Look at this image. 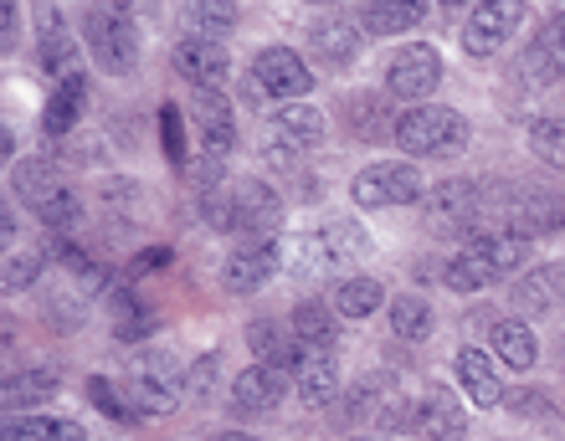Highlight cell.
<instances>
[{"label":"cell","mask_w":565,"mask_h":441,"mask_svg":"<svg viewBox=\"0 0 565 441\" xmlns=\"http://www.w3.org/2000/svg\"><path fill=\"white\" fill-rule=\"evenodd\" d=\"M206 216L216 232L273 241V232H278V220H282V201L263 180H237V185H222V191L206 195Z\"/></svg>","instance_id":"cell-1"},{"label":"cell","mask_w":565,"mask_h":441,"mask_svg":"<svg viewBox=\"0 0 565 441\" xmlns=\"http://www.w3.org/2000/svg\"><path fill=\"white\" fill-rule=\"evenodd\" d=\"M396 144L417 160H447V154L468 149V118L443 104H417L396 118Z\"/></svg>","instance_id":"cell-2"},{"label":"cell","mask_w":565,"mask_h":441,"mask_svg":"<svg viewBox=\"0 0 565 441\" xmlns=\"http://www.w3.org/2000/svg\"><path fill=\"white\" fill-rule=\"evenodd\" d=\"M83 36H88V52L98 57V67L114 77L135 73L139 62V31L129 6H93L88 21H83Z\"/></svg>","instance_id":"cell-3"},{"label":"cell","mask_w":565,"mask_h":441,"mask_svg":"<svg viewBox=\"0 0 565 441\" xmlns=\"http://www.w3.org/2000/svg\"><path fill=\"white\" fill-rule=\"evenodd\" d=\"M344 416L371 421L381 431H417V400L406 396L402 380H391V375H365L344 400Z\"/></svg>","instance_id":"cell-4"},{"label":"cell","mask_w":565,"mask_h":441,"mask_svg":"<svg viewBox=\"0 0 565 441\" xmlns=\"http://www.w3.org/2000/svg\"><path fill=\"white\" fill-rule=\"evenodd\" d=\"M350 195H355L360 211H381V206H412L422 201V175L417 164H396V160H381V164H365L355 180H350Z\"/></svg>","instance_id":"cell-5"},{"label":"cell","mask_w":565,"mask_h":441,"mask_svg":"<svg viewBox=\"0 0 565 441\" xmlns=\"http://www.w3.org/2000/svg\"><path fill=\"white\" fill-rule=\"evenodd\" d=\"M524 21V6L520 0H483V6H473L468 11V21H462V52L468 57H493L499 46L520 31Z\"/></svg>","instance_id":"cell-6"},{"label":"cell","mask_w":565,"mask_h":441,"mask_svg":"<svg viewBox=\"0 0 565 441\" xmlns=\"http://www.w3.org/2000/svg\"><path fill=\"white\" fill-rule=\"evenodd\" d=\"M437 83H443V57H437V46H427V42L402 46L386 67V93L402 98V104H417V98L437 93Z\"/></svg>","instance_id":"cell-7"},{"label":"cell","mask_w":565,"mask_h":441,"mask_svg":"<svg viewBox=\"0 0 565 441\" xmlns=\"http://www.w3.org/2000/svg\"><path fill=\"white\" fill-rule=\"evenodd\" d=\"M504 216L509 232H520L524 241L530 236H551V232H565V195L555 191H504V206L493 211Z\"/></svg>","instance_id":"cell-8"},{"label":"cell","mask_w":565,"mask_h":441,"mask_svg":"<svg viewBox=\"0 0 565 441\" xmlns=\"http://www.w3.org/2000/svg\"><path fill=\"white\" fill-rule=\"evenodd\" d=\"M253 88L273 93V98H282V104H298V93L313 88V73L298 52H288V46H268V52H257V62H253Z\"/></svg>","instance_id":"cell-9"},{"label":"cell","mask_w":565,"mask_h":441,"mask_svg":"<svg viewBox=\"0 0 565 441\" xmlns=\"http://www.w3.org/2000/svg\"><path fill=\"white\" fill-rule=\"evenodd\" d=\"M489 206V185H478V180H443L437 191L422 201L431 226H443V232H458V226H473V216Z\"/></svg>","instance_id":"cell-10"},{"label":"cell","mask_w":565,"mask_h":441,"mask_svg":"<svg viewBox=\"0 0 565 441\" xmlns=\"http://www.w3.org/2000/svg\"><path fill=\"white\" fill-rule=\"evenodd\" d=\"M565 73V15H551L535 31V42L520 52V83L524 88H551Z\"/></svg>","instance_id":"cell-11"},{"label":"cell","mask_w":565,"mask_h":441,"mask_svg":"<svg viewBox=\"0 0 565 441\" xmlns=\"http://www.w3.org/2000/svg\"><path fill=\"white\" fill-rule=\"evenodd\" d=\"M175 67L180 77H191V88L201 93H222L232 83V57L222 52V42H206V36H185L175 46Z\"/></svg>","instance_id":"cell-12"},{"label":"cell","mask_w":565,"mask_h":441,"mask_svg":"<svg viewBox=\"0 0 565 441\" xmlns=\"http://www.w3.org/2000/svg\"><path fill=\"white\" fill-rule=\"evenodd\" d=\"M11 191H15V201H26L36 216L73 195V191H67V175H62L52 160H21V164H11Z\"/></svg>","instance_id":"cell-13"},{"label":"cell","mask_w":565,"mask_h":441,"mask_svg":"<svg viewBox=\"0 0 565 441\" xmlns=\"http://www.w3.org/2000/svg\"><path fill=\"white\" fill-rule=\"evenodd\" d=\"M288 369H278V365H247L232 380V411L237 416H263V411H273L282 400V390H288Z\"/></svg>","instance_id":"cell-14"},{"label":"cell","mask_w":565,"mask_h":441,"mask_svg":"<svg viewBox=\"0 0 565 441\" xmlns=\"http://www.w3.org/2000/svg\"><path fill=\"white\" fill-rule=\"evenodd\" d=\"M417 437L422 441H462L468 437V411L447 385H431L417 400Z\"/></svg>","instance_id":"cell-15"},{"label":"cell","mask_w":565,"mask_h":441,"mask_svg":"<svg viewBox=\"0 0 565 441\" xmlns=\"http://www.w3.org/2000/svg\"><path fill=\"white\" fill-rule=\"evenodd\" d=\"M278 262H282L278 241H247V247H242L237 257H226V267H222L226 293H237V298L257 293V288H263V282L278 272Z\"/></svg>","instance_id":"cell-16"},{"label":"cell","mask_w":565,"mask_h":441,"mask_svg":"<svg viewBox=\"0 0 565 441\" xmlns=\"http://www.w3.org/2000/svg\"><path fill=\"white\" fill-rule=\"evenodd\" d=\"M36 31H42V73L52 77V83H73L77 73V46L73 36H67V26H62V15L57 6H36Z\"/></svg>","instance_id":"cell-17"},{"label":"cell","mask_w":565,"mask_h":441,"mask_svg":"<svg viewBox=\"0 0 565 441\" xmlns=\"http://www.w3.org/2000/svg\"><path fill=\"white\" fill-rule=\"evenodd\" d=\"M309 42H313V52H319V62H324V67H350V62L360 57L355 15H344V11L319 15V21L309 26Z\"/></svg>","instance_id":"cell-18"},{"label":"cell","mask_w":565,"mask_h":441,"mask_svg":"<svg viewBox=\"0 0 565 441\" xmlns=\"http://www.w3.org/2000/svg\"><path fill=\"white\" fill-rule=\"evenodd\" d=\"M324 139V114L313 104H282L278 114H273V139L268 144L288 149V154H303V149H313Z\"/></svg>","instance_id":"cell-19"},{"label":"cell","mask_w":565,"mask_h":441,"mask_svg":"<svg viewBox=\"0 0 565 441\" xmlns=\"http://www.w3.org/2000/svg\"><path fill=\"white\" fill-rule=\"evenodd\" d=\"M191 118H195V129H201V139H206V154H222L226 160V149H232V139H237L232 98H222V93H195Z\"/></svg>","instance_id":"cell-20"},{"label":"cell","mask_w":565,"mask_h":441,"mask_svg":"<svg viewBox=\"0 0 565 441\" xmlns=\"http://www.w3.org/2000/svg\"><path fill=\"white\" fill-rule=\"evenodd\" d=\"M57 396V369H15L6 375V390H0V406L11 421H21V411L42 406V400Z\"/></svg>","instance_id":"cell-21"},{"label":"cell","mask_w":565,"mask_h":441,"mask_svg":"<svg viewBox=\"0 0 565 441\" xmlns=\"http://www.w3.org/2000/svg\"><path fill=\"white\" fill-rule=\"evenodd\" d=\"M422 15H427L422 0H371V6H360V31L365 36H402Z\"/></svg>","instance_id":"cell-22"},{"label":"cell","mask_w":565,"mask_h":441,"mask_svg":"<svg viewBox=\"0 0 565 441\" xmlns=\"http://www.w3.org/2000/svg\"><path fill=\"white\" fill-rule=\"evenodd\" d=\"M294 338H298V344H303L309 354H334V344H340V324H334V309H329V303H319V298L298 303V309H294Z\"/></svg>","instance_id":"cell-23"},{"label":"cell","mask_w":565,"mask_h":441,"mask_svg":"<svg viewBox=\"0 0 565 441\" xmlns=\"http://www.w3.org/2000/svg\"><path fill=\"white\" fill-rule=\"evenodd\" d=\"M298 396L303 406H329V400L340 396V359L334 354H309L303 349V365H298Z\"/></svg>","instance_id":"cell-24"},{"label":"cell","mask_w":565,"mask_h":441,"mask_svg":"<svg viewBox=\"0 0 565 441\" xmlns=\"http://www.w3.org/2000/svg\"><path fill=\"white\" fill-rule=\"evenodd\" d=\"M458 380L462 390L478 400V406H499L504 400V385H499V369H493V359L478 344H468V349H458Z\"/></svg>","instance_id":"cell-25"},{"label":"cell","mask_w":565,"mask_h":441,"mask_svg":"<svg viewBox=\"0 0 565 441\" xmlns=\"http://www.w3.org/2000/svg\"><path fill=\"white\" fill-rule=\"evenodd\" d=\"M381 303H386V288H381L375 278H365V272H360V278H340L334 282V293H329V309L340 313V319H355V324L360 319H371Z\"/></svg>","instance_id":"cell-26"},{"label":"cell","mask_w":565,"mask_h":441,"mask_svg":"<svg viewBox=\"0 0 565 441\" xmlns=\"http://www.w3.org/2000/svg\"><path fill=\"white\" fill-rule=\"evenodd\" d=\"M473 251L493 267V278H509V272H520V267H524V257H530V241H524L520 232L499 226V232H478Z\"/></svg>","instance_id":"cell-27"},{"label":"cell","mask_w":565,"mask_h":441,"mask_svg":"<svg viewBox=\"0 0 565 441\" xmlns=\"http://www.w3.org/2000/svg\"><path fill=\"white\" fill-rule=\"evenodd\" d=\"M489 338H493V354H499L509 369H520V375H524V369H535L540 344H535V334H530L520 319H499Z\"/></svg>","instance_id":"cell-28"},{"label":"cell","mask_w":565,"mask_h":441,"mask_svg":"<svg viewBox=\"0 0 565 441\" xmlns=\"http://www.w3.org/2000/svg\"><path fill=\"white\" fill-rule=\"evenodd\" d=\"M561 293H565V267H535V272H524V278L514 282V303H520L524 313L555 309Z\"/></svg>","instance_id":"cell-29"},{"label":"cell","mask_w":565,"mask_h":441,"mask_svg":"<svg viewBox=\"0 0 565 441\" xmlns=\"http://www.w3.org/2000/svg\"><path fill=\"white\" fill-rule=\"evenodd\" d=\"M431 334V303L427 298H391V338L402 344H422Z\"/></svg>","instance_id":"cell-30"},{"label":"cell","mask_w":565,"mask_h":441,"mask_svg":"<svg viewBox=\"0 0 565 441\" xmlns=\"http://www.w3.org/2000/svg\"><path fill=\"white\" fill-rule=\"evenodd\" d=\"M129 400H135L139 416H170L175 411V390L170 380H154V369H135V380H124Z\"/></svg>","instance_id":"cell-31"},{"label":"cell","mask_w":565,"mask_h":441,"mask_svg":"<svg viewBox=\"0 0 565 441\" xmlns=\"http://www.w3.org/2000/svg\"><path fill=\"white\" fill-rule=\"evenodd\" d=\"M88 431L77 421H62V416H26V421H11L0 441H83Z\"/></svg>","instance_id":"cell-32"},{"label":"cell","mask_w":565,"mask_h":441,"mask_svg":"<svg viewBox=\"0 0 565 441\" xmlns=\"http://www.w3.org/2000/svg\"><path fill=\"white\" fill-rule=\"evenodd\" d=\"M83 93H88V83H83V77H73V83H62V88L52 93L46 118H42V129L52 133V139H62V133L77 123V114H83Z\"/></svg>","instance_id":"cell-33"},{"label":"cell","mask_w":565,"mask_h":441,"mask_svg":"<svg viewBox=\"0 0 565 441\" xmlns=\"http://www.w3.org/2000/svg\"><path fill=\"white\" fill-rule=\"evenodd\" d=\"M185 26H191V36L216 42L222 31L237 26V6H226V0H195V6H185Z\"/></svg>","instance_id":"cell-34"},{"label":"cell","mask_w":565,"mask_h":441,"mask_svg":"<svg viewBox=\"0 0 565 441\" xmlns=\"http://www.w3.org/2000/svg\"><path fill=\"white\" fill-rule=\"evenodd\" d=\"M443 282L452 288V293H478V288H489V282H493V267L483 262L473 247H468V251H458V257L443 267Z\"/></svg>","instance_id":"cell-35"},{"label":"cell","mask_w":565,"mask_h":441,"mask_svg":"<svg viewBox=\"0 0 565 441\" xmlns=\"http://www.w3.org/2000/svg\"><path fill=\"white\" fill-rule=\"evenodd\" d=\"M350 129H355V139H396V118L386 114V98H355Z\"/></svg>","instance_id":"cell-36"},{"label":"cell","mask_w":565,"mask_h":441,"mask_svg":"<svg viewBox=\"0 0 565 441\" xmlns=\"http://www.w3.org/2000/svg\"><path fill=\"white\" fill-rule=\"evenodd\" d=\"M88 400L98 406V411H108L114 421H124V427H139V411H135V400H129V390H124V380H104V375H93L88 380Z\"/></svg>","instance_id":"cell-37"},{"label":"cell","mask_w":565,"mask_h":441,"mask_svg":"<svg viewBox=\"0 0 565 441\" xmlns=\"http://www.w3.org/2000/svg\"><path fill=\"white\" fill-rule=\"evenodd\" d=\"M530 149L551 170H565V118H540L535 129H530Z\"/></svg>","instance_id":"cell-38"},{"label":"cell","mask_w":565,"mask_h":441,"mask_svg":"<svg viewBox=\"0 0 565 441\" xmlns=\"http://www.w3.org/2000/svg\"><path fill=\"white\" fill-rule=\"evenodd\" d=\"M108 303H114V319H119V338H129V344H135V338H145L149 329H154L149 309H139L135 293H114Z\"/></svg>","instance_id":"cell-39"},{"label":"cell","mask_w":565,"mask_h":441,"mask_svg":"<svg viewBox=\"0 0 565 441\" xmlns=\"http://www.w3.org/2000/svg\"><path fill=\"white\" fill-rule=\"evenodd\" d=\"M36 278H42V251H15L11 262H6V293H21Z\"/></svg>","instance_id":"cell-40"},{"label":"cell","mask_w":565,"mask_h":441,"mask_svg":"<svg viewBox=\"0 0 565 441\" xmlns=\"http://www.w3.org/2000/svg\"><path fill=\"white\" fill-rule=\"evenodd\" d=\"M160 129H164V154H170V164H175V170H185V133H180V114H175V108H164V114H160Z\"/></svg>","instance_id":"cell-41"},{"label":"cell","mask_w":565,"mask_h":441,"mask_svg":"<svg viewBox=\"0 0 565 441\" xmlns=\"http://www.w3.org/2000/svg\"><path fill=\"white\" fill-rule=\"evenodd\" d=\"M504 406L514 416H551V400H545V396H530V390H520V396H504Z\"/></svg>","instance_id":"cell-42"},{"label":"cell","mask_w":565,"mask_h":441,"mask_svg":"<svg viewBox=\"0 0 565 441\" xmlns=\"http://www.w3.org/2000/svg\"><path fill=\"white\" fill-rule=\"evenodd\" d=\"M211 369H216V359H211V354L191 369V380H195V385H191V396H195V400H206V390H211Z\"/></svg>","instance_id":"cell-43"},{"label":"cell","mask_w":565,"mask_h":441,"mask_svg":"<svg viewBox=\"0 0 565 441\" xmlns=\"http://www.w3.org/2000/svg\"><path fill=\"white\" fill-rule=\"evenodd\" d=\"M216 441H257V437H247V431H222Z\"/></svg>","instance_id":"cell-44"},{"label":"cell","mask_w":565,"mask_h":441,"mask_svg":"<svg viewBox=\"0 0 565 441\" xmlns=\"http://www.w3.org/2000/svg\"><path fill=\"white\" fill-rule=\"evenodd\" d=\"M350 441H365V437H350Z\"/></svg>","instance_id":"cell-45"}]
</instances>
